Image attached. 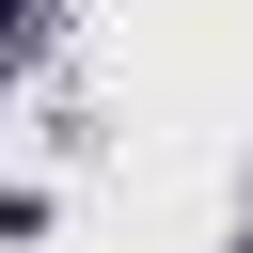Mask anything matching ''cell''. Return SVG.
Returning <instances> with one entry per match:
<instances>
[{"label": "cell", "mask_w": 253, "mask_h": 253, "mask_svg": "<svg viewBox=\"0 0 253 253\" xmlns=\"http://www.w3.org/2000/svg\"><path fill=\"white\" fill-rule=\"evenodd\" d=\"M32 32H47V0H0V63H16V47H32Z\"/></svg>", "instance_id": "obj_1"}]
</instances>
